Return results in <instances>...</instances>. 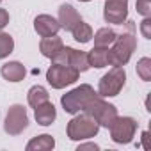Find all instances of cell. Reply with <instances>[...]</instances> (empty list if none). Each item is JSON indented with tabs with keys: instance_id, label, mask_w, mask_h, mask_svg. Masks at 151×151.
<instances>
[{
	"instance_id": "f1b7e54d",
	"label": "cell",
	"mask_w": 151,
	"mask_h": 151,
	"mask_svg": "<svg viewBox=\"0 0 151 151\" xmlns=\"http://www.w3.org/2000/svg\"><path fill=\"white\" fill-rule=\"evenodd\" d=\"M0 2H2V0H0Z\"/></svg>"
},
{
	"instance_id": "9a60e30c",
	"label": "cell",
	"mask_w": 151,
	"mask_h": 151,
	"mask_svg": "<svg viewBox=\"0 0 151 151\" xmlns=\"http://www.w3.org/2000/svg\"><path fill=\"white\" fill-rule=\"evenodd\" d=\"M62 46H64L62 39L55 34V36H48V37H43V39H41V43H39V52H41L45 57L52 59Z\"/></svg>"
},
{
	"instance_id": "30bf717a",
	"label": "cell",
	"mask_w": 151,
	"mask_h": 151,
	"mask_svg": "<svg viewBox=\"0 0 151 151\" xmlns=\"http://www.w3.org/2000/svg\"><path fill=\"white\" fill-rule=\"evenodd\" d=\"M103 18L107 23L123 25L128 20V0H105Z\"/></svg>"
},
{
	"instance_id": "484cf974",
	"label": "cell",
	"mask_w": 151,
	"mask_h": 151,
	"mask_svg": "<svg viewBox=\"0 0 151 151\" xmlns=\"http://www.w3.org/2000/svg\"><path fill=\"white\" fill-rule=\"evenodd\" d=\"M84 149H100L98 147V144H94V142H89V144H80L78 147H77V151H84Z\"/></svg>"
},
{
	"instance_id": "ffe728a7",
	"label": "cell",
	"mask_w": 151,
	"mask_h": 151,
	"mask_svg": "<svg viewBox=\"0 0 151 151\" xmlns=\"http://www.w3.org/2000/svg\"><path fill=\"white\" fill-rule=\"evenodd\" d=\"M116 32L112 30V29H109V27H103V29H100L93 37H94V46H105V48H109L112 43H114V39H116Z\"/></svg>"
},
{
	"instance_id": "8fae6325",
	"label": "cell",
	"mask_w": 151,
	"mask_h": 151,
	"mask_svg": "<svg viewBox=\"0 0 151 151\" xmlns=\"http://www.w3.org/2000/svg\"><path fill=\"white\" fill-rule=\"evenodd\" d=\"M34 30L41 36V37H48V36H55L60 30L59 22L50 16V14H39L34 20Z\"/></svg>"
},
{
	"instance_id": "4fadbf2b",
	"label": "cell",
	"mask_w": 151,
	"mask_h": 151,
	"mask_svg": "<svg viewBox=\"0 0 151 151\" xmlns=\"http://www.w3.org/2000/svg\"><path fill=\"white\" fill-rule=\"evenodd\" d=\"M0 75H2L7 82L16 84V82H22V80L25 78L27 71H25V66H23L22 62L11 60V62H6L2 68H0Z\"/></svg>"
},
{
	"instance_id": "6da1fadb",
	"label": "cell",
	"mask_w": 151,
	"mask_h": 151,
	"mask_svg": "<svg viewBox=\"0 0 151 151\" xmlns=\"http://www.w3.org/2000/svg\"><path fill=\"white\" fill-rule=\"evenodd\" d=\"M137 48V39L133 36V25L128 22V32L116 36L112 48H109V64L110 66H126L132 59V53Z\"/></svg>"
},
{
	"instance_id": "9c48e42d",
	"label": "cell",
	"mask_w": 151,
	"mask_h": 151,
	"mask_svg": "<svg viewBox=\"0 0 151 151\" xmlns=\"http://www.w3.org/2000/svg\"><path fill=\"white\" fill-rule=\"evenodd\" d=\"M29 126V116H27V109L23 105H11L6 119H4V130L9 135H20L25 128Z\"/></svg>"
},
{
	"instance_id": "cb8c5ba5",
	"label": "cell",
	"mask_w": 151,
	"mask_h": 151,
	"mask_svg": "<svg viewBox=\"0 0 151 151\" xmlns=\"http://www.w3.org/2000/svg\"><path fill=\"white\" fill-rule=\"evenodd\" d=\"M140 32L146 39H151V16H144L140 22Z\"/></svg>"
},
{
	"instance_id": "83f0119b",
	"label": "cell",
	"mask_w": 151,
	"mask_h": 151,
	"mask_svg": "<svg viewBox=\"0 0 151 151\" xmlns=\"http://www.w3.org/2000/svg\"><path fill=\"white\" fill-rule=\"evenodd\" d=\"M78 2H89V0H78Z\"/></svg>"
},
{
	"instance_id": "5b68a950",
	"label": "cell",
	"mask_w": 151,
	"mask_h": 151,
	"mask_svg": "<svg viewBox=\"0 0 151 151\" xmlns=\"http://www.w3.org/2000/svg\"><path fill=\"white\" fill-rule=\"evenodd\" d=\"M126 84V71L123 66H114L107 75L100 78L98 84V94L101 98H114L121 93V89Z\"/></svg>"
},
{
	"instance_id": "8992f818",
	"label": "cell",
	"mask_w": 151,
	"mask_h": 151,
	"mask_svg": "<svg viewBox=\"0 0 151 151\" xmlns=\"http://www.w3.org/2000/svg\"><path fill=\"white\" fill-rule=\"evenodd\" d=\"M80 77V71L73 66H62V64H53L46 71V80L53 89H64L71 84H75Z\"/></svg>"
},
{
	"instance_id": "d6986e66",
	"label": "cell",
	"mask_w": 151,
	"mask_h": 151,
	"mask_svg": "<svg viewBox=\"0 0 151 151\" xmlns=\"http://www.w3.org/2000/svg\"><path fill=\"white\" fill-rule=\"evenodd\" d=\"M71 34H73L75 41H78V43H82V45H84V43H89V41L93 39V29H91V25H87V23L82 22V20L71 29Z\"/></svg>"
},
{
	"instance_id": "ac0fdd59",
	"label": "cell",
	"mask_w": 151,
	"mask_h": 151,
	"mask_svg": "<svg viewBox=\"0 0 151 151\" xmlns=\"http://www.w3.org/2000/svg\"><path fill=\"white\" fill-rule=\"evenodd\" d=\"M48 91L43 87V86H32L30 89H29V93H27V101H29V105L32 107V109H36L37 105H41V103H45V101H48Z\"/></svg>"
},
{
	"instance_id": "2e32d148",
	"label": "cell",
	"mask_w": 151,
	"mask_h": 151,
	"mask_svg": "<svg viewBox=\"0 0 151 151\" xmlns=\"http://www.w3.org/2000/svg\"><path fill=\"white\" fill-rule=\"evenodd\" d=\"M87 60L91 68H105L109 64V48L105 46H94L91 52H87Z\"/></svg>"
},
{
	"instance_id": "3957f363",
	"label": "cell",
	"mask_w": 151,
	"mask_h": 151,
	"mask_svg": "<svg viewBox=\"0 0 151 151\" xmlns=\"http://www.w3.org/2000/svg\"><path fill=\"white\" fill-rule=\"evenodd\" d=\"M98 132H100V124L86 112L82 114L77 112V116L68 123V128H66L69 140H86V139L96 137Z\"/></svg>"
},
{
	"instance_id": "e0dca14e",
	"label": "cell",
	"mask_w": 151,
	"mask_h": 151,
	"mask_svg": "<svg viewBox=\"0 0 151 151\" xmlns=\"http://www.w3.org/2000/svg\"><path fill=\"white\" fill-rule=\"evenodd\" d=\"M55 147V139L48 133H43V135H37L34 139L29 140V144L25 146L27 151H50Z\"/></svg>"
},
{
	"instance_id": "603a6c76",
	"label": "cell",
	"mask_w": 151,
	"mask_h": 151,
	"mask_svg": "<svg viewBox=\"0 0 151 151\" xmlns=\"http://www.w3.org/2000/svg\"><path fill=\"white\" fill-rule=\"evenodd\" d=\"M137 13L142 16H151V0H137Z\"/></svg>"
},
{
	"instance_id": "7a4b0ae2",
	"label": "cell",
	"mask_w": 151,
	"mask_h": 151,
	"mask_svg": "<svg viewBox=\"0 0 151 151\" xmlns=\"http://www.w3.org/2000/svg\"><path fill=\"white\" fill-rule=\"evenodd\" d=\"M96 94H98V93L94 91L93 86L82 84V86H78V87L71 89L69 93L62 94L60 105H62V109H64L68 114H77V112H82L84 107H86Z\"/></svg>"
},
{
	"instance_id": "52a82bcc",
	"label": "cell",
	"mask_w": 151,
	"mask_h": 151,
	"mask_svg": "<svg viewBox=\"0 0 151 151\" xmlns=\"http://www.w3.org/2000/svg\"><path fill=\"white\" fill-rule=\"evenodd\" d=\"M52 62L53 64H62V66H73V68H77L80 73H84V71H87L91 68L89 60H87V52L75 50L71 46H62L52 57Z\"/></svg>"
},
{
	"instance_id": "4316f807",
	"label": "cell",
	"mask_w": 151,
	"mask_h": 151,
	"mask_svg": "<svg viewBox=\"0 0 151 151\" xmlns=\"http://www.w3.org/2000/svg\"><path fill=\"white\" fill-rule=\"evenodd\" d=\"M147 139H149V133L144 132V133H142V142H144V147H146V149L149 147V146H147Z\"/></svg>"
},
{
	"instance_id": "7402d4cb",
	"label": "cell",
	"mask_w": 151,
	"mask_h": 151,
	"mask_svg": "<svg viewBox=\"0 0 151 151\" xmlns=\"http://www.w3.org/2000/svg\"><path fill=\"white\" fill-rule=\"evenodd\" d=\"M137 75L140 77V80H144V82L151 80V59L149 57H142L137 62Z\"/></svg>"
},
{
	"instance_id": "d4e9b609",
	"label": "cell",
	"mask_w": 151,
	"mask_h": 151,
	"mask_svg": "<svg viewBox=\"0 0 151 151\" xmlns=\"http://www.w3.org/2000/svg\"><path fill=\"white\" fill-rule=\"evenodd\" d=\"M7 23H9V13L4 7H0V30H2Z\"/></svg>"
},
{
	"instance_id": "ba28073f",
	"label": "cell",
	"mask_w": 151,
	"mask_h": 151,
	"mask_svg": "<svg viewBox=\"0 0 151 151\" xmlns=\"http://www.w3.org/2000/svg\"><path fill=\"white\" fill-rule=\"evenodd\" d=\"M109 128H110V139L116 144H130L137 132V121L128 116H123V117L117 116Z\"/></svg>"
},
{
	"instance_id": "7c38bea8",
	"label": "cell",
	"mask_w": 151,
	"mask_h": 151,
	"mask_svg": "<svg viewBox=\"0 0 151 151\" xmlns=\"http://www.w3.org/2000/svg\"><path fill=\"white\" fill-rule=\"evenodd\" d=\"M80 20H82L80 14L77 13V9H75L73 6H69V4H62V6L59 7V20H57V22H59L60 29L71 32V29L77 25Z\"/></svg>"
},
{
	"instance_id": "277c9868",
	"label": "cell",
	"mask_w": 151,
	"mask_h": 151,
	"mask_svg": "<svg viewBox=\"0 0 151 151\" xmlns=\"http://www.w3.org/2000/svg\"><path fill=\"white\" fill-rule=\"evenodd\" d=\"M82 112L89 114V116H91L100 126H103V128H109V126L114 123V119L117 117V109H116V105L105 101L100 94H96V96L84 107Z\"/></svg>"
},
{
	"instance_id": "5bb4252c",
	"label": "cell",
	"mask_w": 151,
	"mask_h": 151,
	"mask_svg": "<svg viewBox=\"0 0 151 151\" xmlns=\"http://www.w3.org/2000/svg\"><path fill=\"white\" fill-rule=\"evenodd\" d=\"M34 117H36L37 124H41V126H50V124L55 121V117H57L55 105L50 103V101H45V103L37 105V107L34 109Z\"/></svg>"
},
{
	"instance_id": "44dd1931",
	"label": "cell",
	"mask_w": 151,
	"mask_h": 151,
	"mask_svg": "<svg viewBox=\"0 0 151 151\" xmlns=\"http://www.w3.org/2000/svg\"><path fill=\"white\" fill-rule=\"evenodd\" d=\"M13 50H14L13 36H9L6 32H0V59H6L9 53H13Z\"/></svg>"
}]
</instances>
